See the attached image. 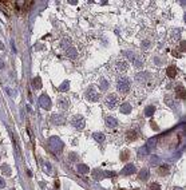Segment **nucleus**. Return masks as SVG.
Returning a JSON list of instances; mask_svg holds the SVG:
<instances>
[{
	"label": "nucleus",
	"instance_id": "obj_1",
	"mask_svg": "<svg viewBox=\"0 0 186 190\" xmlns=\"http://www.w3.org/2000/svg\"><path fill=\"white\" fill-rule=\"evenodd\" d=\"M48 146L50 149L54 151V153H60V151L63 150V142L60 141V138L58 137H51L50 141H48Z\"/></svg>",
	"mask_w": 186,
	"mask_h": 190
},
{
	"label": "nucleus",
	"instance_id": "obj_2",
	"mask_svg": "<svg viewBox=\"0 0 186 190\" xmlns=\"http://www.w3.org/2000/svg\"><path fill=\"white\" fill-rule=\"evenodd\" d=\"M129 68V63H127L125 59H119V60H115L113 64V71L116 74H121V72H125L127 71Z\"/></svg>",
	"mask_w": 186,
	"mask_h": 190
},
{
	"label": "nucleus",
	"instance_id": "obj_3",
	"mask_svg": "<svg viewBox=\"0 0 186 190\" xmlns=\"http://www.w3.org/2000/svg\"><path fill=\"white\" fill-rule=\"evenodd\" d=\"M116 90L121 94H127L130 90V80L127 78H119L116 83Z\"/></svg>",
	"mask_w": 186,
	"mask_h": 190
},
{
	"label": "nucleus",
	"instance_id": "obj_4",
	"mask_svg": "<svg viewBox=\"0 0 186 190\" xmlns=\"http://www.w3.org/2000/svg\"><path fill=\"white\" fill-rule=\"evenodd\" d=\"M71 123H72V126L75 127V129H78V130H83L84 126H86V120H84V118L82 117V115H75V117L72 118V120H71Z\"/></svg>",
	"mask_w": 186,
	"mask_h": 190
},
{
	"label": "nucleus",
	"instance_id": "obj_5",
	"mask_svg": "<svg viewBox=\"0 0 186 190\" xmlns=\"http://www.w3.org/2000/svg\"><path fill=\"white\" fill-rule=\"evenodd\" d=\"M104 103H106V106L109 107V109H115L116 106H118V103H119V99H118V97L116 95H114V94H110V95H107L106 97V100H104Z\"/></svg>",
	"mask_w": 186,
	"mask_h": 190
},
{
	"label": "nucleus",
	"instance_id": "obj_6",
	"mask_svg": "<svg viewBox=\"0 0 186 190\" xmlns=\"http://www.w3.org/2000/svg\"><path fill=\"white\" fill-rule=\"evenodd\" d=\"M39 103H40V107L44 109V110H50L51 109V99L48 95L43 94V95H40L39 98Z\"/></svg>",
	"mask_w": 186,
	"mask_h": 190
},
{
	"label": "nucleus",
	"instance_id": "obj_7",
	"mask_svg": "<svg viewBox=\"0 0 186 190\" xmlns=\"http://www.w3.org/2000/svg\"><path fill=\"white\" fill-rule=\"evenodd\" d=\"M86 98L90 100V102H98V100H99V93H96L94 87H90V88L86 91Z\"/></svg>",
	"mask_w": 186,
	"mask_h": 190
},
{
	"label": "nucleus",
	"instance_id": "obj_8",
	"mask_svg": "<svg viewBox=\"0 0 186 190\" xmlns=\"http://www.w3.org/2000/svg\"><path fill=\"white\" fill-rule=\"evenodd\" d=\"M135 171H137V169H135L134 165H127V166L123 167L122 174H123V175H131V174H134Z\"/></svg>",
	"mask_w": 186,
	"mask_h": 190
},
{
	"label": "nucleus",
	"instance_id": "obj_9",
	"mask_svg": "<svg viewBox=\"0 0 186 190\" xmlns=\"http://www.w3.org/2000/svg\"><path fill=\"white\" fill-rule=\"evenodd\" d=\"M52 122L56 125H64V122H66V118L63 117V115H59V114H54L52 115Z\"/></svg>",
	"mask_w": 186,
	"mask_h": 190
},
{
	"label": "nucleus",
	"instance_id": "obj_10",
	"mask_svg": "<svg viewBox=\"0 0 186 190\" xmlns=\"http://www.w3.org/2000/svg\"><path fill=\"white\" fill-rule=\"evenodd\" d=\"M66 54H67V56L70 58V59H77V58H78V50H75L74 47H70V48H67V50H66Z\"/></svg>",
	"mask_w": 186,
	"mask_h": 190
},
{
	"label": "nucleus",
	"instance_id": "obj_11",
	"mask_svg": "<svg viewBox=\"0 0 186 190\" xmlns=\"http://www.w3.org/2000/svg\"><path fill=\"white\" fill-rule=\"evenodd\" d=\"M118 125V120L113 117H107L106 118V126L107 127H115Z\"/></svg>",
	"mask_w": 186,
	"mask_h": 190
},
{
	"label": "nucleus",
	"instance_id": "obj_12",
	"mask_svg": "<svg viewBox=\"0 0 186 190\" xmlns=\"http://www.w3.org/2000/svg\"><path fill=\"white\" fill-rule=\"evenodd\" d=\"M121 113L122 114H130L131 113V104L130 103H123L121 106Z\"/></svg>",
	"mask_w": 186,
	"mask_h": 190
},
{
	"label": "nucleus",
	"instance_id": "obj_13",
	"mask_svg": "<svg viewBox=\"0 0 186 190\" xmlns=\"http://www.w3.org/2000/svg\"><path fill=\"white\" fill-rule=\"evenodd\" d=\"M59 107L60 109H64V110L68 109V107H70V100L68 99H60L59 100Z\"/></svg>",
	"mask_w": 186,
	"mask_h": 190
},
{
	"label": "nucleus",
	"instance_id": "obj_14",
	"mask_svg": "<svg viewBox=\"0 0 186 190\" xmlns=\"http://www.w3.org/2000/svg\"><path fill=\"white\" fill-rule=\"evenodd\" d=\"M78 173H80V174L88 173V166H87V165H83V164L78 165Z\"/></svg>",
	"mask_w": 186,
	"mask_h": 190
},
{
	"label": "nucleus",
	"instance_id": "obj_15",
	"mask_svg": "<svg viewBox=\"0 0 186 190\" xmlns=\"http://www.w3.org/2000/svg\"><path fill=\"white\" fill-rule=\"evenodd\" d=\"M176 75H177V68L176 67H169V68H167V77L174 78Z\"/></svg>",
	"mask_w": 186,
	"mask_h": 190
},
{
	"label": "nucleus",
	"instance_id": "obj_16",
	"mask_svg": "<svg viewBox=\"0 0 186 190\" xmlns=\"http://www.w3.org/2000/svg\"><path fill=\"white\" fill-rule=\"evenodd\" d=\"M71 46V40L68 39V38H64L63 40H62V47H63L64 50H67V48H70Z\"/></svg>",
	"mask_w": 186,
	"mask_h": 190
},
{
	"label": "nucleus",
	"instance_id": "obj_17",
	"mask_svg": "<svg viewBox=\"0 0 186 190\" xmlns=\"http://www.w3.org/2000/svg\"><path fill=\"white\" fill-rule=\"evenodd\" d=\"M1 173H3L4 175H11V167L8 166V165H3V166H1Z\"/></svg>",
	"mask_w": 186,
	"mask_h": 190
},
{
	"label": "nucleus",
	"instance_id": "obj_18",
	"mask_svg": "<svg viewBox=\"0 0 186 190\" xmlns=\"http://www.w3.org/2000/svg\"><path fill=\"white\" fill-rule=\"evenodd\" d=\"M94 139L95 141H98V142H103L104 141V135H103L102 133H94Z\"/></svg>",
	"mask_w": 186,
	"mask_h": 190
},
{
	"label": "nucleus",
	"instance_id": "obj_19",
	"mask_svg": "<svg viewBox=\"0 0 186 190\" xmlns=\"http://www.w3.org/2000/svg\"><path fill=\"white\" fill-rule=\"evenodd\" d=\"M154 111H155V107L149 106V107H146V110H145V115H146V117H150V115H153Z\"/></svg>",
	"mask_w": 186,
	"mask_h": 190
},
{
	"label": "nucleus",
	"instance_id": "obj_20",
	"mask_svg": "<svg viewBox=\"0 0 186 190\" xmlns=\"http://www.w3.org/2000/svg\"><path fill=\"white\" fill-rule=\"evenodd\" d=\"M139 178L143 181L147 180V178H149V170H147V169H143V170L139 173Z\"/></svg>",
	"mask_w": 186,
	"mask_h": 190
},
{
	"label": "nucleus",
	"instance_id": "obj_21",
	"mask_svg": "<svg viewBox=\"0 0 186 190\" xmlns=\"http://www.w3.org/2000/svg\"><path fill=\"white\" fill-rule=\"evenodd\" d=\"M43 170L46 171L47 174H51L52 173V169H51V165L48 162H43Z\"/></svg>",
	"mask_w": 186,
	"mask_h": 190
},
{
	"label": "nucleus",
	"instance_id": "obj_22",
	"mask_svg": "<svg viewBox=\"0 0 186 190\" xmlns=\"http://www.w3.org/2000/svg\"><path fill=\"white\" fill-rule=\"evenodd\" d=\"M33 87H35V88H40V87H42V82H40V78H35V79H33Z\"/></svg>",
	"mask_w": 186,
	"mask_h": 190
},
{
	"label": "nucleus",
	"instance_id": "obj_23",
	"mask_svg": "<svg viewBox=\"0 0 186 190\" xmlns=\"http://www.w3.org/2000/svg\"><path fill=\"white\" fill-rule=\"evenodd\" d=\"M185 90H183V87H178V88H177V95H178V97L180 98H185Z\"/></svg>",
	"mask_w": 186,
	"mask_h": 190
},
{
	"label": "nucleus",
	"instance_id": "obj_24",
	"mask_svg": "<svg viewBox=\"0 0 186 190\" xmlns=\"http://www.w3.org/2000/svg\"><path fill=\"white\" fill-rule=\"evenodd\" d=\"M102 175H103L102 171H99V170H94V177H95L96 180H102Z\"/></svg>",
	"mask_w": 186,
	"mask_h": 190
},
{
	"label": "nucleus",
	"instance_id": "obj_25",
	"mask_svg": "<svg viewBox=\"0 0 186 190\" xmlns=\"http://www.w3.org/2000/svg\"><path fill=\"white\" fill-rule=\"evenodd\" d=\"M107 86H109V83H107L106 80H102V82H100V86H99V90L104 91L107 88Z\"/></svg>",
	"mask_w": 186,
	"mask_h": 190
},
{
	"label": "nucleus",
	"instance_id": "obj_26",
	"mask_svg": "<svg viewBox=\"0 0 186 190\" xmlns=\"http://www.w3.org/2000/svg\"><path fill=\"white\" fill-rule=\"evenodd\" d=\"M149 190H161V186L158 184H150L149 185Z\"/></svg>",
	"mask_w": 186,
	"mask_h": 190
},
{
	"label": "nucleus",
	"instance_id": "obj_27",
	"mask_svg": "<svg viewBox=\"0 0 186 190\" xmlns=\"http://www.w3.org/2000/svg\"><path fill=\"white\" fill-rule=\"evenodd\" d=\"M68 86H70V84H68V82H64V83H63V84H62V86L59 87V90H60V91L68 90Z\"/></svg>",
	"mask_w": 186,
	"mask_h": 190
},
{
	"label": "nucleus",
	"instance_id": "obj_28",
	"mask_svg": "<svg viewBox=\"0 0 186 190\" xmlns=\"http://www.w3.org/2000/svg\"><path fill=\"white\" fill-rule=\"evenodd\" d=\"M127 135H129V139H131V141H134L137 138V135H135V131H133V133H131V131H130V133H127Z\"/></svg>",
	"mask_w": 186,
	"mask_h": 190
},
{
	"label": "nucleus",
	"instance_id": "obj_29",
	"mask_svg": "<svg viewBox=\"0 0 186 190\" xmlns=\"http://www.w3.org/2000/svg\"><path fill=\"white\" fill-rule=\"evenodd\" d=\"M4 186H6V181H4V178L0 177V189H3Z\"/></svg>",
	"mask_w": 186,
	"mask_h": 190
},
{
	"label": "nucleus",
	"instance_id": "obj_30",
	"mask_svg": "<svg viewBox=\"0 0 186 190\" xmlns=\"http://www.w3.org/2000/svg\"><path fill=\"white\" fill-rule=\"evenodd\" d=\"M131 190H139V189H131Z\"/></svg>",
	"mask_w": 186,
	"mask_h": 190
}]
</instances>
